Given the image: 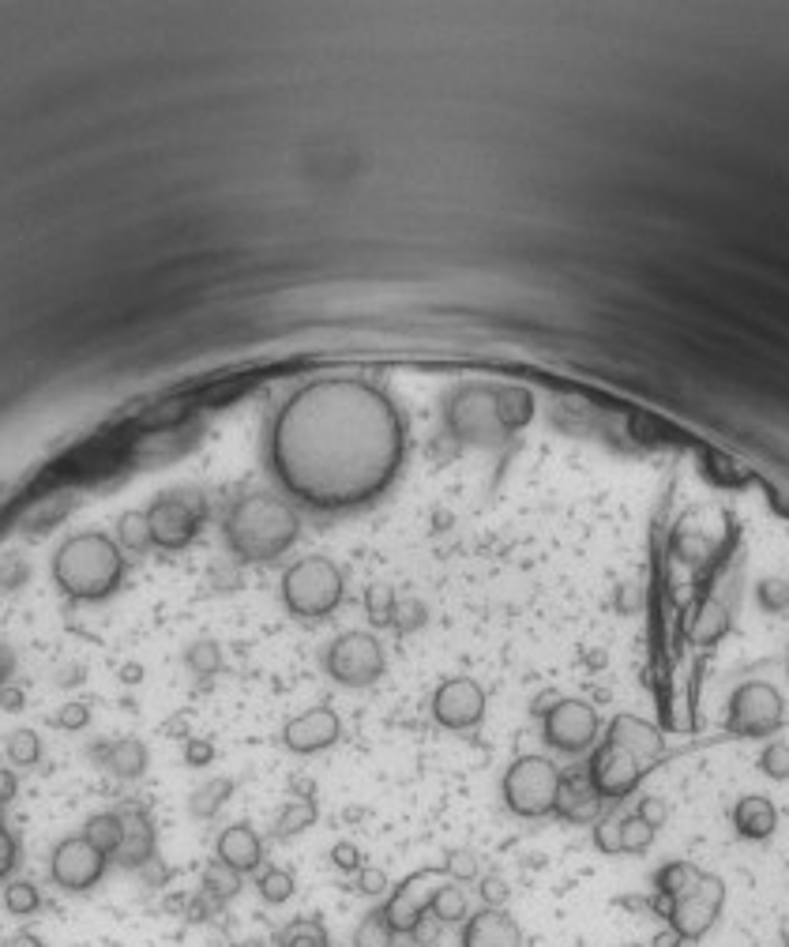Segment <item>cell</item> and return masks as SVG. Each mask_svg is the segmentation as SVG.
Wrapping results in <instances>:
<instances>
[{
	"label": "cell",
	"mask_w": 789,
	"mask_h": 947,
	"mask_svg": "<svg viewBox=\"0 0 789 947\" xmlns=\"http://www.w3.org/2000/svg\"><path fill=\"white\" fill-rule=\"evenodd\" d=\"M403 459V421L392 399L354 376L312 380L275 418L271 463L312 507H354L392 486Z\"/></svg>",
	"instance_id": "cell-1"
},
{
	"label": "cell",
	"mask_w": 789,
	"mask_h": 947,
	"mask_svg": "<svg viewBox=\"0 0 789 947\" xmlns=\"http://www.w3.org/2000/svg\"><path fill=\"white\" fill-rule=\"evenodd\" d=\"M301 535V519L286 501L267 493L241 496L226 515V541L241 561H275Z\"/></svg>",
	"instance_id": "cell-2"
},
{
	"label": "cell",
	"mask_w": 789,
	"mask_h": 947,
	"mask_svg": "<svg viewBox=\"0 0 789 947\" xmlns=\"http://www.w3.org/2000/svg\"><path fill=\"white\" fill-rule=\"evenodd\" d=\"M124 556L113 538L87 530V535L68 538L53 556V579L75 602H101L121 587Z\"/></svg>",
	"instance_id": "cell-3"
},
{
	"label": "cell",
	"mask_w": 789,
	"mask_h": 947,
	"mask_svg": "<svg viewBox=\"0 0 789 947\" xmlns=\"http://www.w3.org/2000/svg\"><path fill=\"white\" fill-rule=\"evenodd\" d=\"M343 572L327 556H304L283 575V602L294 616H304V621H320V616L335 613V606L343 602Z\"/></svg>",
	"instance_id": "cell-4"
},
{
	"label": "cell",
	"mask_w": 789,
	"mask_h": 947,
	"mask_svg": "<svg viewBox=\"0 0 789 947\" xmlns=\"http://www.w3.org/2000/svg\"><path fill=\"white\" fill-rule=\"evenodd\" d=\"M447 429L452 436H459L463 444H481L493 447L504 444L507 429L500 425V410H497V387L489 384H466L447 399Z\"/></svg>",
	"instance_id": "cell-5"
},
{
	"label": "cell",
	"mask_w": 789,
	"mask_h": 947,
	"mask_svg": "<svg viewBox=\"0 0 789 947\" xmlns=\"http://www.w3.org/2000/svg\"><path fill=\"white\" fill-rule=\"evenodd\" d=\"M560 771L546 756H519L504 775V801L515 816L541 819L557 808Z\"/></svg>",
	"instance_id": "cell-6"
},
{
	"label": "cell",
	"mask_w": 789,
	"mask_h": 947,
	"mask_svg": "<svg viewBox=\"0 0 789 947\" xmlns=\"http://www.w3.org/2000/svg\"><path fill=\"white\" fill-rule=\"evenodd\" d=\"M782 696H778L775 684L767 681H749L729 696V718L726 726L744 741H756V738H770V733L782 726Z\"/></svg>",
	"instance_id": "cell-7"
},
{
	"label": "cell",
	"mask_w": 789,
	"mask_h": 947,
	"mask_svg": "<svg viewBox=\"0 0 789 947\" xmlns=\"http://www.w3.org/2000/svg\"><path fill=\"white\" fill-rule=\"evenodd\" d=\"M327 673L346 688H364L384 673V647L369 632H346L327 647Z\"/></svg>",
	"instance_id": "cell-8"
},
{
	"label": "cell",
	"mask_w": 789,
	"mask_h": 947,
	"mask_svg": "<svg viewBox=\"0 0 789 947\" xmlns=\"http://www.w3.org/2000/svg\"><path fill=\"white\" fill-rule=\"evenodd\" d=\"M203 515H207V507H203V501H196V496H181V493L158 496V501L147 507L151 541H155L158 549H184L196 538Z\"/></svg>",
	"instance_id": "cell-9"
},
{
	"label": "cell",
	"mask_w": 789,
	"mask_h": 947,
	"mask_svg": "<svg viewBox=\"0 0 789 947\" xmlns=\"http://www.w3.org/2000/svg\"><path fill=\"white\" fill-rule=\"evenodd\" d=\"M722 902H726V884L718 876H707L703 873L700 884L692 887L689 895H681L677 902L666 907V918L673 925V936H689V940H703L715 918L722 913Z\"/></svg>",
	"instance_id": "cell-10"
},
{
	"label": "cell",
	"mask_w": 789,
	"mask_h": 947,
	"mask_svg": "<svg viewBox=\"0 0 789 947\" xmlns=\"http://www.w3.org/2000/svg\"><path fill=\"white\" fill-rule=\"evenodd\" d=\"M106 853L95 850L83 835H72V839H61L53 846V858H49V876H53L57 887L64 891H91L98 887V879L106 876Z\"/></svg>",
	"instance_id": "cell-11"
},
{
	"label": "cell",
	"mask_w": 789,
	"mask_h": 947,
	"mask_svg": "<svg viewBox=\"0 0 789 947\" xmlns=\"http://www.w3.org/2000/svg\"><path fill=\"white\" fill-rule=\"evenodd\" d=\"M598 738V715L583 699H557L546 710V741L564 756H579Z\"/></svg>",
	"instance_id": "cell-12"
},
{
	"label": "cell",
	"mask_w": 789,
	"mask_h": 947,
	"mask_svg": "<svg viewBox=\"0 0 789 947\" xmlns=\"http://www.w3.org/2000/svg\"><path fill=\"white\" fill-rule=\"evenodd\" d=\"M447 884L444 868H421V873L406 876L403 884L392 891V899L384 902V913L392 921L398 936H410V928L418 925V918L432 907V895Z\"/></svg>",
	"instance_id": "cell-13"
},
{
	"label": "cell",
	"mask_w": 789,
	"mask_h": 947,
	"mask_svg": "<svg viewBox=\"0 0 789 947\" xmlns=\"http://www.w3.org/2000/svg\"><path fill=\"white\" fill-rule=\"evenodd\" d=\"M432 715L444 730H470L486 715V692L470 676H452L432 696Z\"/></svg>",
	"instance_id": "cell-14"
},
{
	"label": "cell",
	"mask_w": 789,
	"mask_h": 947,
	"mask_svg": "<svg viewBox=\"0 0 789 947\" xmlns=\"http://www.w3.org/2000/svg\"><path fill=\"white\" fill-rule=\"evenodd\" d=\"M587 775H590L594 790L601 793V801H606V798H609V801H621V798H627V793L635 790V782H639L643 767H639V759H635L627 748H621V744H613V741H606V744H601V748L590 756Z\"/></svg>",
	"instance_id": "cell-15"
},
{
	"label": "cell",
	"mask_w": 789,
	"mask_h": 947,
	"mask_svg": "<svg viewBox=\"0 0 789 947\" xmlns=\"http://www.w3.org/2000/svg\"><path fill=\"white\" fill-rule=\"evenodd\" d=\"M343 733V722L331 707H312L304 715H297L294 722H286L283 730V744L297 756H312V752H324L338 741Z\"/></svg>",
	"instance_id": "cell-16"
},
{
	"label": "cell",
	"mask_w": 789,
	"mask_h": 947,
	"mask_svg": "<svg viewBox=\"0 0 789 947\" xmlns=\"http://www.w3.org/2000/svg\"><path fill=\"white\" fill-rule=\"evenodd\" d=\"M463 947H523V928L507 910H478L463 921Z\"/></svg>",
	"instance_id": "cell-17"
},
{
	"label": "cell",
	"mask_w": 789,
	"mask_h": 947,
	"mask_svg": "<svg viewBox=\"0 0 789 947\" xmlns=\"http://www.w3.org/2000/svg\"><path fill=\"white\" fill-rule=\"evenodd\" d=\"M553 812L560 819H567V824H590V819H598L601 793L594 790L587 771L560 775V790H557V808Z\"/></svg>",
	"instance_id": "cell-18"
},
{
	"label": "cell",
	"mask_w": 789,
	"mask_h": 947,
	"mask_svg": "<svg viewBox=\"0 0 789 947\" xmlns=\"http://www.w3.org/2000/svg\"><path fill=\"white\" fill-rule=\"evenodd\" d=\"M606 741H613V744H621V748L632 752V756L639 759L643 771H647V764H655V759L661 756V733L635 715H617L613 722H609Z\"/></svg>",
	"instance_id": "cell-19"
},
{
	"label": "cell",
	"mask_w": 789,
	"mask_h": 947,
	"mask_svg": "<svg viewBox=\"0 0 789 947\" xmlns=\"http://www.w3.org/2000/svg\"><path fill=\"white\" fill-rule=\"evenodd\" d=\"M733 831L749 842H767L778 831V808L763 793H744L733 805Z\"/></svg>",
	"instance_id": "cell-20"
},
{
	"label": "cell",
	"mask_w": 789,
	"mask_h": 947,
	"mask_svg": "<svg viewBox=\"0 0 789 947\" xmlns=\"http://www.w3.org/2000/svg\"><path fill=\"white\" fill-rule=\"evenodd\" d=\"M215 853H218V861H223V865H230L234 873L244 876V873H256V868H260L263 842H260V835L252 831L249 824H234V827H226V831L218 835Z\"/></svg>",
	"instance_id": "cell-21"
},
{
	"label": "cell",
	"mask_w": 789,
	"mask_h": 947,
	"mask_svg": "<svg viewBox=\"0 0 789 947\" xmlns=\"http://www.w3.org/2000/svg\"><path fill=\"white\" fill-rule=\"evenodd\" d=\"M124 816V839L117 846L113 861L121 868H143L155 858V827L143 812H121Z\"/></svg>",
	"instance_id": "cell-22"
},
{
	"label": "cell",
	"mask_w": 789,
	"mask_h": 947,
	"mask_svg": "<svg viewBox=\"0 0 789 947\" xmlns=\"http://www.w3.org/2000/svg\"><path fill=\"white\" fill-rule=\"evenodd\" d=\"M147 744H143L140 738H121L113 744H106V752H101V764H106L109 775L124 778V782H132V778H140L143 771H147Z\"/></svg>",
	"instance_id": "cell-23"
},
{
	"label": "cell",
	"mask_w": 789,
	"mask_h": 947,
	"mask_svg": "<svg viewBox=\"0 0 789 947\" xmlns=\"http://www.w3.org/2000/svg\"><path fill=\"white\" fill-rule=\"evenodd\" d=\"M237 891H241V873H234L230 865H223V861H211L207 868H203V879H200V895L207 902H215V907H226L230 899H237Z\"/></svg>",
	"instance_id": "cell-24"
},
{
	"label": "cell",
	"mask_w": 789,
	"mask_h": 947,
	"mask_svg": "<svg viewBox=\"0 0 789 947\" xmlns=\"http://www.w3.org/2000/svg\"><path fill=\"white\" fill-rule=\"evenodd\" d=\"M700 879H703V873L692 865V861H669V865L658 868L655 887H658V895H661L666 902H677L681 895H689L692 887L700 884Z\"/></svg>",
	"instance_id": "cell-25"
},
{
	"label": "cell",
	"mask_w": 789,
	"mask_h": 947,
	"mask_svg": "<svg viewBox=\"0 0 789 947\" xmlns=\"http://www.w3.org/2000/svg\"><path fill=\"white\" fill-rule=\"evenodd\" d=\"M83 839L106 853V858H113L117 846L124 839V816L121 812H98V816H91L87 827H83Z\"/></svg>",
	"instance_id": "cell-26"
},
{
	"label": "cell",
	"mask_w": 789,
	"mask_h": 947,
	"mask_svg": "<svg viewBox=\"0 0 789 947\" xmlns=\"http://www.w3.org/2000/svg\"><path fill=\"white\" fill-rule=\"evenodd\" d=\"M497 410H500V425H504L507 433H515V429H523L526 421L534 418V399L523 387H497Z\"/></svg>",
	"instance_id": "cell-27"
},
{
	"label": "cell",
	"mask_w": 789,
	"mask_h": 947,
	"mask_svg": "<svg viewBox=\"0 0 789 947\" xmlns=\"http://www.w3.org/2000/svg\"><path fill=\"white\" fill-rule=\"evenodd\" d=\"M275 947H331L324 921L316 918H297L290 925L278 928Z\"/></svg>",
	"instance_id": "cell-28"
},
{
	"label": "cell",
	"mask_w": 789,
	"mask_h": 947,
	"mask_svg": "<svg viewBox=\"0 0 789 947\" xmlns=\"http://www.w3.org/2000/svg\"><path fill=\"white\" fill-rule=\"evenodd\" d=\"M429 910H432V918H440L444 925H463V921L470 918V899H466V891L455 879H447V884L432 895Z\"/></svg>",
	"instance_id": "cell-29"
},
{
	"label": "cell",
	"mask_w": 789,
	"mask_h": 947,
	"mask_svg": "<svg viewBox=\"0 0 789 947\" xmlns=\"http://www.w3.org/2000/svg\"><path fill=\"white\" fill-rule=\"evenodd\" d=\"M398 933L392 928V921H387L384 907L380 910H369L361 918V925L354 928V947H395Z\"/></svg>",
	"instance_id": "cell-30"
},
{
	"label": "cell",
	"mask_w": 789,
	"mask_h": 947,
	"mask_svg": "<svg viewBox=\"0 0 789 947\" xmlns=\"http://www.w3.org/2000/svg\"><path fill=\"white\" fill-rule=\"evenodd\" d=\"M230 798H234V782H230V778H211V782H203L200 790L192 793L189 808H192V816H196V819H211Z\"/></svg>",
	"instance_id": "cell-31"
},
{
	"label": "cell",
	"mask_w": 789,
	"mask_h": 947,
	"mask_svg": "<svg viewBox=\"0 0 789 947\" xmlns=\"http://www.w3.org/2000/svg\"><path fill=\"white\" fill-rule=\"evenodd\" d=\"M312 819H316V805H312L309 798H294L290 805L278 812L275 835L278 839H294V835H301L304 827H312Z\"/></svg>",
	"instance_id": "cell-32"
},
{
	"label": "cell",
	"mask_w": 789,
	"mask_h": 947,
	"mask_svg": "<svg viewBox=\"0 0 789 947\" xmlns=\"http://www.w3.org/2000/svg\"><path fill=\"white\" fill-rule=\"evenodd\" d=\"M117 541L132 553H147L155 541H151V527H147V512H124L117 519Z\"/></svg>",
	"instance_id": "cell-33"
},
{
	"label": "cell",
	"mask_w": 789,
	"mask_h": 947,
	"mask_svg": "<svg viewBox=\"0 0 789 947\" xmlns=\"http://www.w3.org/2000/svg\"><path fill=\"white\" fill-rule=\"evenodd\" d=\"M256 891L267 907H283L286 899H294V876L286 868H263L256 879Z\"/></svg>",
	"instance_id": "cell-34"
},
{
	"label": "cell",
	"mask_w": 789,
	"mask_h": 947,
	"mask_svg": "<svg viewBox=\"0 0 789 947\" xmlns=\"http://www.w3.org/2000/svg\"><path fill=\"white\" fill-rule=\"evenodd\" d=\"M726 628H729L726 598H710V602L703 606V613H700V628H695V636H700L703 643H715V639L726 636Z\"/></svg>",
	"instance_id": "cell-35"
},
{
	"label": "cell",
	"mask_w": 789,
	"mask_h": 947,
	"mask_svg": "<svg viewBox=\"0 0 789 947\" xmlns=\"http://www.w3.org/2000/svg\"><path fill=\"white\" fill-rule=\"evenodd\" d=\"M38 907H41V895L27 879H15V884L4 887V910L12 913V918H31Z\"/></svg>",
	"instance_id": "cell-36"
},
{
	"label": "cell",
	"mask_w": 789,
	"mask_h": 947,
	"mask_svg": "<svg viewBox=\"0 0 789 947\" xmlns=\"http://www.w3.org/2000/svg\"><path fill=\"white\" fill-rule=\"evenodd\" d=\"M395 606H398V595L387 583H376V587H369V595H364V609H369V621L372 624H395Z\"/></svg>",
	"instance_id": "cell-37"
},
{
	"label": "cell",
	"mask_w": 789,
	"mask_h": 947,
	"mask_svg": "<svg viewBox=\"0 0 789 947\" xmlns=\"http://www.w3.org/2000/svg\"><path fill=\"white\" fill-rule=\"evenodd\" d=\"M184 662H189V670L196 676H215L218 670H223V650H218V643L200 639V643H192V647H189Z\"/></svg>",
	"instance_id": "cell-38"
},
{
	"label": "cell",
	"mask_w": 789,
	"mask_h": 947,
	"mask_svg": "<svg viewBox=\"0 0 789 947\" xmlns=\"http://www.w3.org/2000/svg\"><path fill=\"white\" fill-rule=\"evenodd\" d=\"M38 756H41V741L34 730H15L12 738H8V759H12L15 767L38 764Z\"/></svg>",
	"instance_id": "cell-39"
},
{
	"label": "cell",
	"mask_w": 789,
	"mask_h": 947,
	"mask_svg": "<svg viewBox=\"0 0 789 947\" xmlns=\"http://www.w3.org/2000/svg\"><path fill=\"white\" fill-rule=\"evenodd\" d=\"M655 839V827H647L639 816L621 819V853H643Z\"/></svg>",
	"instance_id": "cell-40"
},
{
	"label": "cell",
	"mask_w": 789,
	"mask_h": 947,
	"mask_svg": "<svg viewBox=\"0 0 789 947\" xmlns=\"http://www.w3.org/2000/svg\"><path fill=\"white\" fill-rule=\"evenodd\" d=\"M440 933H444V921L440 918H432V910H426L418 918V925L410 928V936H406V940H410L414 947H432L440 940Z\"/></svg>",
	"instance_id": "cell-41"
},
{
	"label": "cell",
	"mask_w": 789,
	"mask_h": 947,
	"mask_svg": "<svg viewBox=\"0 0 789 947\" xmlns=\"http://www.w3.org/2000/svg\"><path fill=\"white\" fill-rule=\"evenodd\" d=\"M444 873H447V879H455V884H466V879L478 876V858H474L470 850H455L452 858H447Z\"/></svg>",
	"instance_id": "cell-42"
},
{
	"label": "cell",
	"mask_w": 789,
	"mask_h": 947,
	"mask_svg": "<svg viewBox=\"0 0 789 947\" xmlns=\"http://www.w3.org/2000/svg\"><path fill=\"white\" fill-rule=\"evenodd\" d=\"M184 413H189V406H184V403L158 406V410H151L147 418H143V429H169V425H177Z\"/></svg>",
	"instance_id": "cell-43"
},
{
	"label": "cell",
	"mask_w": 789,
	"mask_h": 947,
	"mask_svg": "<svg viewBox=\"0 0 789 947\" xmlns=\"http://www.w3.org/2000/svg\"><path fill=\"white\" fill-rule=\"evenodd\" d=\"M331 861H335L338 873H354V876H358L361 868H364L361 850H358V846H354V842H338L335 850H331Z\"/></svg>",
	"instance_id": "cell-44"
},
{
	"label": "cell",
	"mask_w": 789,
	"mask_h": 947,
	"mask_svg": "<svg viewBox=\"0 0 789 947\" xmlns=\"http://www.w3.org/2000/svg\"><path fill=\"white\" fill-rule=\"evenodd\" d=\"M421 624H426V606L421 602H398L395 606V628L398 632H414V628H421Z\"/></svg>",
	"instance_id": "cell-45"
},
{
	"label": "cell",
	"mask_w": 789,
	"mask_h": 947,
	"mask_svg": "<svg viewBox=\"0 0 789 947\" xmlns=\"http://www.w3.org/2000/svg\"><path fill=\"white\" fill-rule=\"evenodd\" d=\"M135 873H140L143 887H151V891H163V887L169 884V868L163 865V858H158V853L143 868H135Z\"/></svg>",
	"instance_id": "cell-46"
},
{
	"label": "cell",
	"mask_w": 789,
	"mask_h": 947,
	"mask_svg": "<svg viewBox=\"0 0 789 947\" xmlns=\"http://www.w3.org/2000/svg\"><path fill=\"white\" fill-rule=\"evenodd\" d=\"M354 887H358L361 895H384V891H387V873H384V868H369V865H364L361 873H358V879H354Z\"/></svg>",
	"instance_id": "cell-47"
},
{
	"label": "cell",
	"mask_w": 789,
	"mask_h": 947,
	"mask_svg": "<svg viewBox=\"0 0 789 947\" xmlns=\"http://www.w3.org/2000/svg\"><path fill=\"white\" fill-rule=\"evenodd\" d=\"M211 759H215V748H211V741H203V738H189V741H184V764H189V767H207Z\"/></svg>",
	"instance_id": "cell-48"
},
{
	"label": "cell",
	"mask_w": 789,
	"mask_h": 947,
	"mask_svg": "<svg viewBox=\"0 0 789 947\" xmlns=\"http://www.w3.org/2000/svg\"><path fill=\"white\" fill-rule=\"evenodd\" d=\"M481 902H486V907H493V910H504V902H507V884L500 876H486L481 879Z\"/></svg>",
	"instance_id": "cell-49"
},
{
	"label": "cell",
	"mask_w": 789,
	"mask_h": 947,
	"mask_svg": "<svg viewBox=\"0 0 789 947\" xmlns=\"http://www.w3.org/2000/svg\"><path fill=\"white\" fill-rule=\"evenodd\" d=\"M87 722H91V710L83 704H64L61 715H57V726H61V730H83Z\"/></svg>",
	"instance_id": "cell-50"
},
{
	"label": "cell",
	"mask_w": 789,
	"mask_h": 947,
	"mask_svg": "<svg viewBox=\"0 0 789 947\" xmlns=\"http://www.w3.org/2000/svg\"><path fill=\"white\" fill-rule=\"evenodd\" d=\"M15 853H20V846H15L12 831H8V827L0 824V879H4V876L15 868Z\"/></svg>",
	"instance_id": "cell-51"
},
{
	"label": "cell",
	"mask_w": 789,
	"mask_h": 947,
	"mask_svg": "<svg viewBox=\"0 0 789 947\" xmlns=\"http://www.w3.org/2000/svg\"><path fill=\"white\" fill-rule=\"evenodd\" d=\"M23 579H27V564H20V561H12V556H8V561L0 564V590L23 587Z\"/></svg>",
	"instance_id": "cell-52"
},
{
	"label": "cell",
	"mask_w": 789,
	"mask_h": 947,
	"mask_svg": "<svg viewBox=\"0 0 789 947\" xmlns=\"http://www.w3.org/2000/svg\"><path fill=\"white\" fill-rule=\"evenodd\" d=\"M594 839H598V850H606V853H621V824H601Z\"/></svg>",
	"instance_id": "cell-53"
},
{
	"label": "cell",
	"mask_w": 789,
	"mask_h": 947,
	"mask_svg": "<svg viewBox=\"0 0 789 947\" xmlns=\"http://www.w3.org/2000/svg\"><path fill=\"white\" fill-rule=\"evenodd\" d=\"M639 819L647 827H658L661 819H666V805H661L658 798H647V801H643V808H639Z\"/></svg>",
	"instance_id": "cell-54"
},
{
	"label": "cell",
	"mask_w": 789,
	"mask_h": 947,
	"mask_svg": "<svg viewBox=\"0 0 789 947\" xmlns=\"http://www.w3.org/2000/svg\"><path fill=\"white\" fill-rule=\"evenodd\" d=\"M15 790H20V782H15V775H12V771H4V767H0V808H4L8 801L15 798Z\"/></svg>",
	"instance_id": "cell-55"
},
{
	"label": "cell",
	"mask_w": 789,
	"mask_h": 947,
	"mask_svg": "<svg viewBox=\"0 0 789 947\" xmlns=\"http://www.w3.org/2000/svg\"><path fill=\"white\" fill-rule=\"evenodd\" d=\"M12 666H15L12 650H8L4 643H0V688H4V681H8V676H12Z\"/></svg>",
	"instance_id": "cell-56"
},
{
	"label": "cell",
	"mask_w": 789,
	"mask_h": 947,
	"mask_svg": "<svg viewBox=\"0 0 789 947\" xmlns=\"http://www.w3.org/2000/svg\"><path fill=\"white\" fill-rule=\"evenodd\" d=\"M8 947H41V940L34 933H20V936H12V944Z\"/></svg>",
	"instance_id": "cell-57"
},
{
	"label": "cell",
	"mask_w": 789,
	"mask_h": 947,
	"mask_svg": "<svg viewBox=\"0 0 789 947\" xmlns=\"http://www.w3.org/2000/svg\"><path fill=\"white\" fill-rule=\"evenodd\" d=\"M140 676H143L140 666H124V684H140Z\"/></svg>",
	"instance_id": "cell-58"
},
{
	"label": "cell",
	"mask_w": 789,
	"mask_h": 947,
	"mask_svg": "<svg viewBox=\"0 0 789 947\" xmlns=\"http://www.w3.org/2000/svg\"><path fill=\"white\" fill-rule=\"evenodd\" d=\"M4 704H8V710H15L23 704V696H20V692H4Z\"/></svg>",
	"instance_id": "cell-59"
},
{
	"label": "cell",
	"mask_w": 789,
	"mask_h": 947,
	"mask_svg": "<svg viewBox=\"0 0 789 947\" xmlns=\"http://www.w3.org/2000/svg\"><path fill=\"white\" fill-rule=\"evenodd\" d=\"M237 947H263L260 940H249V944H237Z\"/></svg>",
	"instance_id": "cell-60"
},
{
	"label": "cell",
	"mask_w": 789,
	"mask_h": 947,
	"mask_svg": "<svg viewBox=\"0 0 789 947\" xmlns=\"http://www.w3.org/2000/svg\"><path fill=\"white\" fill-rule=\"evenodd\" d=\"M627 947H643V944H627Z\"/></svg>",
	"instance_id": "cell-61"
}]
</instances>
